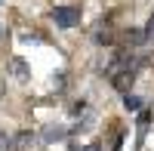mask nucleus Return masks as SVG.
<instances>
[{
    "instance_id": "nucleus-1",
    "label": "nucleus",
    "mask_w": 154,
    "mask_h": 151,
    "mask_svg": "<svg viewBox=\"0 0 154 151\" xmlns=\"http://www.w3.org/2000/svg\"><path fill=\"white\" fill-rule=\"evenodd\" d=\"M49 19H53L56 28L68 31V28H77V25H80V9L77 6H56L53 12H49Z\"/></svg>"
},
{
    "instance_id": "nucleus-2",
    "label": "nucleus",
    "mask_w": 154,
    "mask_h": 151,
    "mask_svg": "<svg viewBox=\"0 0 154 151\" xmlns=\"http://www.w3.org/2000/svg\"><path fill=\"white\" fill-rule=\"evenodd\" d=\"M136 83V68H114L111 71V86L117 93H130Z\"/></svg>"
},
{
    "instance_id": "nucleus-3",
    "label": "nucleus",
    "mask_w": 154,
    "mask_h": 151,
    "mask_svg": "<svg viewBox=\"0 0 154 151\" xmlns=\"http://www.w3.org/2000/svg\"><path fill=\"white\" fill-rule=\"evenodd\" d=\"M148 123H151V111H148V108H142V114H139V139H136V145H139V148L145 145V133H148Z\"/></svg>"
},
{
    "instance_id": "nucleus-4",
    "label": "nucleus",
    "mask_w": 154,
    "mask_h": 151,
    "mask_svg": "<svg viewBox=\"0 0 154 151\" xmlns=\"http://www.w3.org/2000/svg\"><path fill=\"white\" fill-rule=\"evenodd\" d=\"M9 68L16 71V77H19V80H28V77H31V68H28V62H25V59H19V56L9 62Z\"/></svg>"
},
{
    "instance_id": "nucleus-5",
    "label": "nucleus",
    "mask_w": 154,
    "mask_h": 151,
    "mask_svg": "<svg viewBox=\"0 0 154 151\" xmlns=\"http://www.w3.org/2000/svg\"><path fill=\"white\" fill-rule=\"evenodd\" d=\"M123 108L130 111V114H136V111H142L145 108V102L139 96H133V93H123Z\"/></svg>"
},
{
    "instance_id": "nucleus-6",
    "label": "nucleus",
    "mask_w": 154,
    "mask_h": 151,
    "mask_svg": "<svg viewBox=\"0 0 154 151\" xmlns=\"http://www.w3.org/2000/svg\"><path fill=\"white\" fill-rule=\"evenodd\" d=\"M93 40H96L99 46H114V37H111L108 31H96V34H93Z\"/></svg>"
},
{
    "instance_id": "nucleus-7",
    "label": "nucleus",
    "mask_w": 154,
    "mask_h": 151,
    "mask_svg": "<svg viewBox=\"0 0 154 151\" xmlns=\"http://www.w3.org/2000/svg\"><path fill=\"white\" fill-rule=\"evenodd\" d=\"M62 136H65V130H62V127H56V130L49 127V130L43 133V139H46V142H53V139H62Z\"/></svg>"
},
{
    "instance_id": "nucleus-8",
    "label": "nucleus",
    "mask_w": 154,
    "mask_h": 151,
    "mask_svg": "<svg viewBox=\"0 0 154 151\" xmlns=\"http://www.w3.org/2000/svg\"><path fill=\"white\" fill-rule=\"evenodd\" d=\"M142 34H145V43H154V16L148 19V25H145V31H142Z\"/></svg>"
},
{
    "instance_id": "nucleus-9",
    "label": "nucleus",
    "mask_w": 154,
    "mask_h": 151,
    "mask_svg": "<svg viewBox=\"0 0 154 151\" xmlns=\"http://www.w3.org/2000/svg\"><path fill=\"white\" fill-rule=\"evenodd\" d=\"M22 40H25V43H43V37H37V34H22Z\"/></svg>"
},
{
    "instance_id": "nucleus-10",
    "label": "nucleus",
    "mask_w": 154,
    "mask_h": 151,
    "mask_svg": "<svg viewBox=\"0 0 154 151\" xmlns=\"http://www.w3.org/2000/svg\"><path fill=\"white\" fill-rule=\"evenodd\" d=\"M120 148H123V136H117V139H114V148H111V151H120Z\"/></svg>"
},
{
    "instance_id": "nucleus-11",
    "label": "nucleus",
    "mask_w": 154,
    "mask_h": 151,
    "mask_svg": "<svg viewBox=\"0 0 154 151\" xmlns=\"http://www.w3.org/2000/svg\"><path fill=\"white\" fill-rule=\"evenodd\" d=\"M68 151H86V148H83V145H77V142H71V145H68Z\"/></svg>"
},
{
    "instance_id": "nucleus-12",
    "label": "nucleus",
    "mask_w": 154,
    "mask_h": 151,
    "mask_svg": "<svg viewBox=\"0 0 154 151\" xmlns=\"http://www.w3.org/2000/svg\"><path fill=\"white\" fill-rule=\"evenodd\" d=\"M86 151H102V145H89V148H86Z\"/></svg>"
},
{
    "instance_id": "nucleus-13",
    "label": "nucleus",
    "mask_w": 154,
    "mask_h": 151,
    "mask_svg": "<svg viewBox=\"0 0 154 151\" xmlns=\"http://www.w3.org/2000/svg\"><path fill=\"white\" fill-rule=\"evenodd\" d=\"M3 3H6V0H0V6H3Z\"/></svg>"
},
{
    "instance_id": "nucleus-14",
    "label": "nucleus",
    "mask_w": 154,
    "mask_h": 151,
    "mask_svg": "<svg viewBox=\"0 0 154 151\" xmlns=\"http://www.w3.org/2000/svg\"><path fill=\"white\" fill-rule=\"evenodd\" d=\"M0 37H3V28H0Z\"/></svg>"
},
{
    "instance_id": "nucleus-15",
    "label": "nucleus",
    "mask_w": 154,
    "mask_h": 151,
    "mask_svg": "<svg viewBox=\"0 0 154 151\" xmlns=\"http://www.w3.org/2000/svg\"><path fill=\"white\" fill-rule=\"evenodd\" d=\"M0 151H3V148H0Z\"/></svg>"
}]
</instances>
